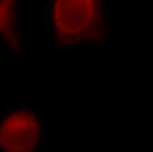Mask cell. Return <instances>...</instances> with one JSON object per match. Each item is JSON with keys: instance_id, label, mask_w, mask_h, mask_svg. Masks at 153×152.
<instances>
[{"instance_id": "2", "label": "cell", "mask_w": 153, "mask_h": 152, "mask_svg": "<svg viewBox=\"0 0 153 152\" xmlns=\"http://www.w3.org/2000/svg\"><path fill=\"white\" fill-rule=\"evenodd\" d=\"M43 112L32 106L4 107L0 112V152H32L46 142Z\"/></svg>"}, {"instance_id": "1", "label": "cell", "mask_w": 153, "mask_h": 152, "mask_svg": "<svg viewBox=\"0 0 153 152\" xmlns=\"http://www.w3.org/2000/svg\"><path fill=\"white\" fill-rule=\"evenodd\" d=\"M48 42L59 51L101 45L107 31L106 0H45Z\"/></svg>"}, {"instance_id": "3", "label": "cell", "mask_w": 153, "mask_h": 152, "mask_svg": "<svg viewBox=\"0 0 153 152\" xmlns=\"http://www.w3.org/2000/svg\"><path fill=\"white\" fill-rule=\"evenodd\" d=\"M21 0H0V42L5 49L19 56L23 50Z\"/></svg>"}]
</instances>
